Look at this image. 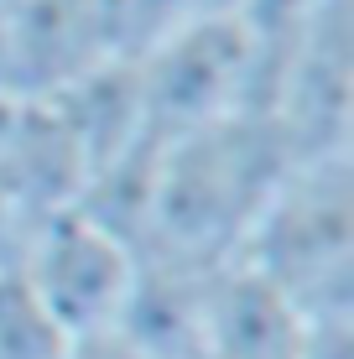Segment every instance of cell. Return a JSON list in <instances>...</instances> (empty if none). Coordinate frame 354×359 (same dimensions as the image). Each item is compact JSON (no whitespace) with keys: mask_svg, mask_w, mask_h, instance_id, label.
<instances>
[{"mask_svg":"<svg viewBox=\"0 0 354 359\" xmlns=\"http://www.w3.org/2000/svg\"><path fill=\"white\" fill-rule=\"evenodd\" d=\"M229 266L250 271L297 313V323L349 313L354 297V193L349 156L297 162L250 224Z\"/></svg>","mask_w":354,"mask_h":359,"instance_id":"7a4b0ae2","label":"cell"},{"mask_svg":"<svg viewBox=\"0 0 354 359\" xmlns=\"http://www.w3.org/2000/svg\"><path fill=\"white\" fill-rule=\"evenodd\" d=\"M250 0H198V21H240Z\"/></svg>","mask_w":354,"mask_h":359,"instance_id":"ba28073f","label":"cell"},{"mask_svg":"<svg viewBox=\"0 0 354 359\" xmlns=\"http://www.w3.org/2000/svg\"><path fill=\"white\" fill-rule=\"evenodd\" d=\"M11 266L21 271V281L36 292V302L57 318L68 339L115 333L141 281V255L79 203L36 219L21 234Z\"/></svg>","mask_w":354,"mask_h":359,"instance_id":"3957f363","label":"cell"},{"mask_svg":"<svg viewBox=\"0 0 354 359\" xmlns=\"http://www.w3.org/2000/svg\"><path fill=\"white\" fill-rule=\"evenodd\" d=\"M292 167L297 156L282 126L245 109L177 141H162L141 261L193 271L229 266Z\"/></svg>","mask_w":354,"mask_h":359,"instance_id":"6da1fadb","label":"cell"},{"mask_svg":"<svg viewBox=\"0 0 354 359\" xmlns=\"http://www.w3.org/2000/svg\"><path fill=\"white\" fill-rule=\"evenodd\" d=\"M68 359H146V354L115 328V333H94V339H73Z\"/></svg>","mask_w":354,"mask_h":359,"instance_id":"52a82bcc","label":"cell"},{"mask_svg":"<svg viewBox=\"0 0 354 359\" xmlns=\"http://www.w3.org/2000/svg\"><path fill=\"white\" fill-rule=\"evenodd\" d=\"M73 339L36 302L16 266L0 271V359H68Z\"/></svg>","mask_w":354,"mask_h":359,"instance_id":"8992f818","label":"cell"},{"mask_svg":"<svg viewBox=\"0 0 354 359\" xmlns=\"http://www.w3.org/2000/svg\"><path fill=\"white\" fill-rule=\"evenodd\" d=\"M120 63L104 0H6L0 11V99L36 104Z\"/></svg>","mask_w":354,"mask_h":359,"instance_id":"5b68a950","label":"cell"},{"mask_svg":"<svg viewBox=\"0 0 354 359\" xmlns=\"http://www.w3.org/2000/svg\"><path fill=\"white\" fill-rule=\"evenodd\" d=\"M146 135L177 141L229 120L250 99V32L245 21H193L136 57Z\"/></svg>","mask_w":354,"mask_h":359,"instance_id":"277c9868","label":"cell"}]
</instances>
